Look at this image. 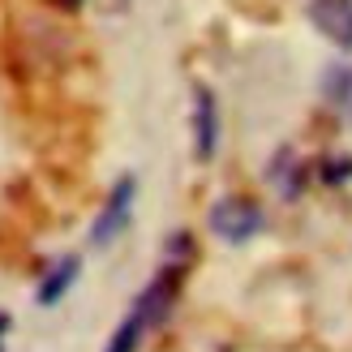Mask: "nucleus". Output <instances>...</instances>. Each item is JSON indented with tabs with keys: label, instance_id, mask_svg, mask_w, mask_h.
Masks as SVG:
<instances>
[{
	"label": "nucleus",
	"instance_id": "f257e3e1",
	"mask_svg": "<svg viewBox=\"0 0 352 352\" xmlns=\"http://www.w3.org/2000/svg\"><path fill=\"white\" fill-rule=\"evenodd\" d=\"M133 198H138V181H133V176H120V181L112 185V193H108V202H103V210L91 223V245H95V250H108V245L129 228Z\"/></svg>",
	"mask_w": 352,
	"mask_h": 352
},
{
	"label": "nucleus",
	"instance_id": "f03ea898",
	"mask_svg": "<svg viewBox=\"0 0 352 352\" xmlns=\"http://www.w3.org/2000/svg\"><path fill=\"white\" fill-rule=\"evenodd\" d=\"M210 232L228 245H245L262 232V210L250 198H219L210 206Z\"/></svg>",
	"mask_w": 352,
	"mask_h": 352
},
{
	"label": "nucleus",
	"instance_id": "7ed1b4c3",
	"mask_svg": "<svg viewBox=\"0 0 352 352\" xmlns=\"http://www.w3.org/2000/svg\"><path fill=\"white\" fill-rule=\"evenodd\" d=\"M219 146V103L210 86H193V155L206 164Z\"/></svg>",
	"mask_w": 352,
	"mask_h": 352
},
{
	"label": "nucleus",
	"instance_id": "20e7f679",
	"mask_svg": "<svg viewBox=\"0 0 352 352\" xmlns=\"http://www.w3.org/2000/svg\"><path fill=\"white\" fill-rule=\"evenodd\" d=\"M309 22L327 43L352 52V0H309Z\"/></svg>",
	"mask_w": 352,
	"mask_h": 352
},
{
	"label": "nucleus",
	"instance_id": "39448f33",
	"mask_svg": "<svg viewBox=\"0 0 352 352\" xmlns=\"http://www.w3.org/2000/svg\"><path fill=\"white\" fill-rule=\"evenodd\" d=\"M78 271H82V258H78V254H65L56 267L43 275V284H39V292H34V301H39V305H56L60 296L78 284Z\"/></svg>",
	"mask_w": 352,
	"mask_h": 352
},
{
	"label": "nucleus",
	"instance_id": "423d86ee",
	"mask_svg": "<svg viewBox=\"0 0 352 352\" xmlns=\"http://www.w3.org/2000/svg\"><path fill=\"white\" fill-rule=\"evenodd\" d=\"M322 95L336 112H344L352 120V65H331L322 78Z\"/></svg>",
	"mask_w": 352,
	"mask_h": 352
},
{
	"label": "nucleus",
	"instance_id": "0eeeda50",
	"mask_svg": "<svg viewBox=\"0 0 352 352\" xmlns=\"http://www.w3.org/2000/svg\"><path fill=\"white\" fill-rule=\"evenodd\" d=\"M146 331H151V318L133 305V309L125 314V322L112 331V340H108V348H103V352H138V344H142Z\"/></svg>",
	"mask_w": 352,
	"mask_h": 352
},
{
	"label": "nucleus",
	"instance_id": "6e6552de",
	"mask_svg": "<svg viewBox=\"0 0 352 352\" xmlns=\"http://www.w3.org/2000/svg\"><path fill=\"white\" fill-rule=\"evenodd\" d=\"M322 181H327V185H331V181H336V185H340V181H352V160H327V164H322Z\"/></svg>",
	"mask_w": 352,
	"mask_h": 352
},
{
	"label": "nucleus",
	"instance_id": "1a4fd4ad",
	"mask_svg": "<svg viewBox=\"0 0 352 352\" xmlns=\"http://www.w3.org/2000/svg\"><path fill=\"white\" fill-rule=\"evenodd\" d=\"M52 5H65V9H78L82 0H52Z\"/></svg>",
	"mask_w": 352,
	"mask_h": 352
},
{
	"label": "nucleus",
	"instance_id": "9d476101",
	"mask_svg": "<svg viewBox=\"0 0 352 352\" xmlns=\"http://www.w3.org/2000/svg\"><path fill=\"white\" fill-rule=\"evenodd\" d=\"M5 331H9V314H0V336H5Z\"/></svg>",
	"mask_w": 352,
	"mask_h": 352
}]
</instances>
